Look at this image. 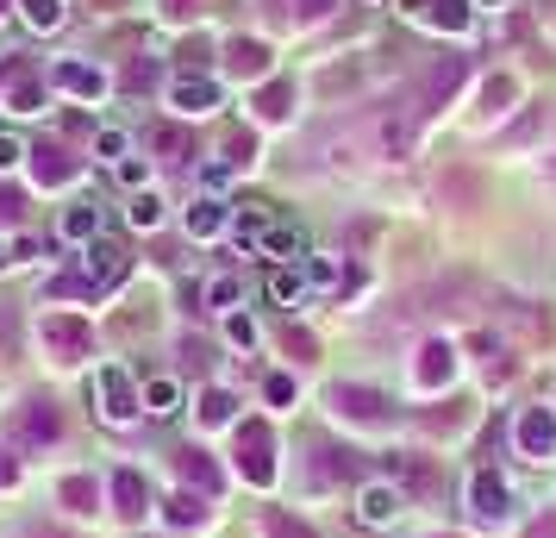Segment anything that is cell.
Here are the masks:
<instances>
[{
    "label": "cell",
    "mask_w": 556,
    "mask_h": 538,
    "mask_svg": "<svg viewBox=\"0 0 556 538\" xmlns=\"http://www.w3.org/2000/svg\"><path fill=\"white\" fill-rule=\"evenodd\" d=\"M126 270H131V263H126V251H119V245H88V251H81V263L63 276V283H56V295H88V301H106L113 288L126 283Z\"/></svg>",
    "instance_id": "obj_1"
},
{
    "label": "cell",
    "mask_w": 556,
    "mask_h": 538,
    "mask_svg": "<svg viewBox=\"0 0 556 538\" xmlns=\"http://www.w3.org/2000/svg\"><path fill=\"white\" fill-rule=\"evenodd\" d=\"M38 345L51 363H88L94 358V320L81 313H45L38 320Z\"/></svg>",
    "instance_id": "obj_2"
},
{
    "label": "cell",
    "mask_w": 556,
    "mask_h": 538,
    "mask_svg": "<svg viewBox=\"0 0 556 538\" xmlns=\"http://www.w3.org/2000/svg\"><path fill=\"white\" fill-rule=\"evenodd\" d=\"M7 438H13L20 451H45V445H63V413H56V401H45V395H26L20 408L7 413Z\"/></svg>",
    "instance_id": "obj_3"
},
{
    "label": "cell",
    "mask_w": 556,
    "mask_h": 538,
    "mask_svg": "<svg viewBox=\"0 0 556 538\" xmlns=\"http://www.w3.org/2000/svg\"><path fill=\"white\" fill-rule=\"evenodd\" d=\"M231 458H238V476H244L251 488L276 483L281 463H276V433H269V420H244V426H238V451H231Z\"/></svg>",
    "instance_id": "obj_4"
},
{
    "label": "cell",
    "mask_w": 556,
    "mask_h": 538,
    "mask_svg": "<svg viewBox=\"0 0 556 538\" xmlns=\"http://www.w3.org/2000/svg\"><path fill=\"white\" fill-rule=\"evenodd\" d=\"M88 388H94V401H101V420H106V426H131V420H138V408H144V388L131 383L119 363H101Z\"/></svg>",
    "instance_id": "obj_5"
},
{
    "label": "cell",
    "mask_w": 556,
    "mask_h": 538,
    "mask_svg": "<svg viewBox=\"0 0 556 538\" xmlns=\"http://www.w3.org/2000/svg\"><path fill=\"white\" fill-rule=\"evenodd\" d=\"M0 107L7 113H45V76L31 57H0Z\"/></svg>",
    "instance_id": "obj_6"
},
{
    "label": "cell",
    "mask_w": 556,
    "mask_h": 538,
    "mask_svg": "<svg viewBox=\"0 0 556 538\" xmlns=\"http://www.w3.org/2000/svg\"><path fill=\"white\" fill-rule=\"evenodd\" d=\"M513 451L526 463H551L556 458V408L551 401H538V408H526L519 420H513Z\"/></svg>",
    "instance_id": "obj_7"
},
{
    "label": "cell",
    "mask_w": 556,
    "mask_h": 538,
    "mask_svg": "<svg viewBox=\"0 0 556 538\" xmlns=\"http://www.w3.org/2000/svg\"><path fill=\"white\" fill-rule=\"evenodd\" d=\"M331 413L351 420V426H388V420H394V401L369 383H338L331 388Z\"/></svg>",
    "instance_id": "obj_8"
},
{
    "label": "cell",
    "mask_w": 556,
    "mask_h": 538,
    "mask_svg": "<svg viewBox=\"0 0 556 538\" xmlns=\"http://www.w3.org/2000/svg\"><path fill=\"white\" fill-rule=\"evenodd\" d=\"M469 513H476V526H506L513 520V488L494 470H476L469 476Z\"/></svg>",
    "instance_id": "obj_9"
},
{
    "label": "cell",
    "mask_w": 556,
    "mask_h": 538,
    "mask_svg": "<svg viewBox=\"0 0 556 538\" xmlns=\"http://www.w3.org/2000/svg\"><path fill=\"white\" fill-rule=\"evenodd\" d=\"M401 513H406V495L394 483H363L356 488V520H363L369 533H388Z\"/></svg>",
    "instance_id": "obj_10"
},
{
    "label": "cell",
    "mask_w": 556,
    "mask_h": 538,
    "mask_svg": "<svg viewBox=\"0 0 556 538\" xmlns=\"http://www.w3.org/2000/svg\"><path fill=\"white\" fill-rule=\"evenodd\" d=\"M113 513H119V520H131V526H138V520H151V483H144V470H131V463H119V470H113Z\"/></svg>",
    "instance_id": "obj_11"
},
{
    "label": "cell",
    "mask_w": 556,
    "mask_h": 538,
    "mask_svg": "<svg viewBox=\"0 0 556 538\" xmlns=\"http://www.w3.org/2000/svg\"><path fill=\"white\" fill-rule=\"evenodd\" d=\"M413 383L426 388V395H438V388H451V383H456V345H451V338H431V345H419Z\"/></svg>",
    "instance_id": "obj_12"
},
{
    "label": "cell",
    "mask_w": 556,
    "mask_h": 538,
    "mask_svg": "<svg viewBox=\"0 0 556 538\" xmlns=\"http://www.w3.org/2000/svg\"><path fill=\"white\" fill-rule=\"evenodd\" d=\"M306 288H319V295H356L363 270L344 263V257H306Z\"/></svg>",
    "instance_id": "obj_13"
},
{
    "label": "cell",
    "mask_w": 556,
    "mask_h": 538,
    "mask_svg": "<svg viewBox=\"0 0 556 538\" xmlns=\"http://www.w3.org/2000/svg\"><path fill=\"white\" fill-rule=\"evenodd\" d=\"M169 107H176L181 120H201V113L219 107V82L213 76H176L169 82Z\"/></svg>",
    "instance_id": "obj_14"
},
{
    "label": "cell",
    "mask_w": 556,
    "mask_h": 538,
    "mask_svg": "<svg viewBox=\"0 0 556 538\" xmlns=\"http://www.w3.org/2000/svg\"><path fill=\"white\" fill-rule=\"evenodd\" d=\"M51 82L63 88V95H76V101H101V95H106V76L94 70V63H76V57L51 63Z\"/></svg>",
    "instance_id": "obj_15"
},
{
    "label": "cell",
    "mask_w": 556,
    "mask_h": 538,
    "mask_svg": "<svg viewBox=\"0 0 556 538\" xmlns=\"http://www.w3.org/2000/svg\"><path fill=\"white\" fill-rule=\"evenodd\" d=\"M401 7L431 32H469V0H401Z\"/></svg>",
    "instance_id": "obj_16"
},
{
    "label": "cell",
    "mask_w": 556,
    "mask_h": 538,
    "mask_svg": "<svg viewBox=\"0 0 556 538\" xmlns=\"http://www.w3.org/2000/svg\"><path fill=\"white\" fill-rule=\"evenodd\" d=\"M31 176H38V188H70V182L81 176V163L63 145H38L31 151Z\"/></svg>",
    "instance_id": "obj_17"
},
{
    "label": "cell",
    "mask_w": 556,
    "mask_h": 538,
    "mask_svg": "<svg viewBox=\"0 0 556 538\" xmlns=\"http://www.w3.org/2000/svg\"><path fill=\"white\" fill-rule=\"evenodd\" d=\"M226 70L238 82H263L276 63H269V45H263V38H231L226 45Z\"/></svg>",
    "instance_id": "obj_18"
},
{
    "label": "cell",
    "mask_w": 556,
    "mask_h": 538,
    "mask_svg": "<svg viewBox=\"0 0 556 538\" xmlns=\"http://www.w3.org/2000/svg\"><path fill=\"white\" fill-rule=\"evenodd\" d=\"M456 82H463V57H444V63H431L426 82H419V113H438V101H451Z\"/></svg>",
    "instance_id": "obj_19"
},
{
    "label": "cell",
    "mask_w": 556,
    "mask_h": 538,
    "mask_svg": "<svg viewBox=\"0 0 556 538\" xmlns=\"http://www.w3.org/2000/svg\"><path fill=\"white\" fill-rule=\"evenodd\" d=\"M476 420V408L469 401H444V408H426L419 413V433H431V438H456L463 426Z\"/></svg>",
    "instance_id": "obj_20"
},
{
    "label": "cell",
    "mask_w": 556,
    "mask_h": 538,
    "mask_svg": "<svg viewBox=\"0 0 556 538\" xmlns=\"http://www.w3.org/2000/svg\"><path fill=\"white\" fill-rule=\"evenodd\" d=\"M176 470H181V483L194 488V495H206V501L219 495V470H213V458H206V451H194V445H188V451L176 458Z\"/></svg>",
    "instance_id": "obj_21"
},
{
    "label": "cell",
    "mask_w": 556,
    "mask_h": 538,
    "mask_svg": "<svg viewBox=\"0 0 556 538\" xmlns=\"http://www.w3.org/2000/svg\"><path fill=\"white\" fill-rule=\"evenodd\" d=\"M56 501H63L70 513H94V508H101V483H94L88 470H76V476H63V483H56Z\"/></svg>",
    "instance_id": "obj_22"
},
{
    "label": "cell",
    "mask_w": 556,
    "mask_h": 538,
    "mask_svg": "<svg viewBox=\"0 0 556 538\" xmlns=\"http://www.w3.org/2000/svg\"><path fill=\"white\" fill-rule=\"evenodd\" d=\"M219 232H226V201L201 195V201L188 207V238H219Z\"/></svg>",
    "instance_id": "obj_23"
},
{
    "label": "cell",
    "mask_w": 556,
    "mask_h": 538,
    "mask_svg": "<svg viewBox=\"0 0 556 538\" xmlns=\"http://www.w3.org/2000/svg\"><path fill=\"white\" fill-rule=\"evenodd\" d=\"M256 533H263V538H319V533L301 520V513H288V508H263Z\"/></svg>",
    "instance_id": "obj_24"
},
{
    "label": "cell",
    "mask_w": 556,
    "mask_h": 538,
    "mask_svg": "<svg viewBox=\"0 0 556 538\" xmlns=\"http://www.w3.org/2000/svg\"><path fill=\"white\" fill-rule=\"evenodd\" d=\"M144 413H151V420H169V413H181V383H169V376H151V383H144Z\"/></svg>",
    "instance_id": "obj_25"
},
{
    "label": "cell",
    "mask_w": 556,
    "mask_h": 538,
    "mask_svg": "<svg viewBox=\"0 0 556 538\" xmlns=\"http://www.w3.org/2000/svg\"><path fill=\"white\" fill-rule=\"evenodd\" d=\"M288 113H294V82H269V88L256 95V120L276 126V120H288Z\"/></svg>",
    "instance_id": "obj_26"
},
{
    "label": "cell",
    "mask_w": 556,
    "mask_h": 538,
    "mask_svg": "<svg viewBox=\"0 0 556 538\" xmlns=\"http://www.w3.org/2000/svg\"><path fill=\"white\" fill-rule=\"evenodd\" d=\"M94 232H101V207H94V201H81V207L63 213V238H70V245H88Z\"/></svg>",
    "instance_id": "obj_27"
},
{
    "label": "cell",
    "mask_w": 556,
    "mask_h": 538,
    "mask_svg": "<svg viewBox=\"0 0 556 538\" xmlns=\"http://www.w3.org/2000/svg\"><path fill=\"white\" fill-rule=\"evenodd\" d=\"M163 513H169V526H201V520H206V495L181 488V495H169V501H163Z\"/></svg>",
    "instance_id": "obj_28"
},
{
    "label": "cell",
    "mask_w": 556,
    "mask_h": 538,
    "mask_svg": "<svg viewBox=\"0 0 556 538\" xmlns=\"http://www.w3.org/2000/svg\"><path fill=\"white\" fill-rule=\"evenodd\" d=\"M20 20L31 32H56L63 26V0H20Z\"/></svg>",
    "instance_id": "obj_29"
},
{
    "label": "cell",
    "mask_w": 556,
    "mask_h": 538,
    "mask_svg": "<svg viewBox=\"0 0 556 538\" xmlns=\"http://www.w3.org/2000/svg\"><path fill=\"white\" fill-rule=\"evenodd\" d=\"M238 238L263 251V238H269V207L263 201H244V213H238Z\"/></svg>",
    "instance_id": "obj_30"
},
{
    "label": "cell",
    "mask_w": 556,
    "mask_h": 538,
    "mask_svg": "<svg viewBox=\"0 0 556 538\" xmlns=\"http://www.w3.org/2000/svg\"><path fill=\"white\" fill-rule=\"evenodd\" d=\"M231 413H238V395L231 388H206L201 395V426H226Z\"/></svg>",
    "instance_id": "obj_31"
},
{
    "label": "cell",
    "mask_w": 556,
    "mask_h": 538,
    "mask_svg": "<svg viewBox=\"0 0 556 538\" xmlns=\"http://www.w3.org/2000/svg\"><path fill=\"white\" fill-rule=\"evenodd\" d=\"M126 220L138 232H151V226H163V201H156L151 188H138V195H131V207H126Z\"/></svg>",
    "instance_id": "obj_32"
},
{
    "label": "cell",
    "mask_w": 556,
    "mask_h": 538,
    "mask_svg": "<svg viewBox=\"0 0 556 538\" xmlns=\"http://www.w3.org/2000/svg\"><path fill=\"white\" fill-rule=\"evenodd\" d=\"M269 295H276L281 308H294L306 295V270H276V276H269Z\"/></svg>",
    "instance_id": "obj_33"
},
{
    "label": "cell",
    "mask_w": 556,
    "mask_h": 538,
    "mask_svg": "<svg viewBox=\"0 0 556 538\" xmlns=\"http://www.w3.org/2000/svg\"><path fill=\"white\" fill-rule=\"evenodd\" d=\"M206 308H213V313L238 308V276H213V283H206Z\"/></svg>",
    "instance_id": "obj_34"
},
{
    "label": "cell",
    "mask_w": 556,
    "mask_h": 538,
    "mask_svg": "<svg viewBox=\"0 0 556 538\" xmlns=\"http://www.w3.org/2000/svg\"><path fill=\"white\" fill-rule=\"evenodd\" d=\"M156 151H163V163H181V157H194V145H188V132L163 126L156 132Z\"/></svg>",
    "instance_id": "obj_35"
},
{
    "label": "cell",
    "mask_w": 556,
    "mask_h": 538,
    "mask_svg": "<svg viewBox=\"0 0 556 538\" xmlns=\"http://www.w3.org/2000/svg\"><path fill=\"white\" fill-rule=\"evenodd\" d=\"M263 251H276V257H306V238L281 226V232H269V238H263Z\"/></svg>",
    "instance_id": "obj_36"
},
{
    "label": "cell",
    "mask_w": 556,
    "mask_h": 538,
    "mask_svg": "<svg viewBox=\"0 0 556 538\" xmlns=\"http://www.w3.org/2000/svg\"><path fill=\"white\" fill-rule=\"evenodd\" d=\"M226 338L238 345V351H251V345H256V320H251V313H226Z\"/></svg>",
    "instance_id": "obj_37"
},
{
    "label": "cell",
    "mask_w": 556,
    "mask_h": 538,
    "mask_svg": "<svg viewBox=\"0 0 556 538\" xmlns=\"http://www.w3.org/2000/svg\"><path fill=\"white\" fill-rule=\"evenodd\" d=\"M513 95H519V82H513V76H494L488 88H481V101L494 107V113H506V101H513Z\"/></svg>",
    "instance_id": "obj_38"
},
{
    "label": "cell",
    "mask_w": 556,
    "mask_h": 538,
    "mask_svg": "<svg viewBox=\"0 0 556 538\" xmlns=\"http://www.w3.org/2000/svg\"><path fill=\"white\" fill-rule=\"evenodd\" d=\"M401 476H406V488H413V495H438V488H444L426 463H401Z\"/></svg>",
    "instance_id": "obj_39"
},
{
    "label": "cell",
    "mask_w": 556,
    "mask_h": 538,
    "mask_svg": "<svg viewBox=\"0 0 556 538\" xmlns=\"http://www.w3.org/2000/svg\"><path fill=\"white\" fill-rule=\"evenodd\" d=\"M338 0H294V26H319Z\"/></svg>",
    "instance_id": "obj_40"
},
{
    "label": "cell",
    "mask_w": 556,
    "mask_h": 538,
    "mask_svg": "<svg viewBox=\"0 0 556 538\" xmlns=\"http://www.w3.org/2000/svg\"><path fill=\"white\" fill-rule=\"evenodd\" d=\"M281 351H288V358H313V351H319V345H313V338H306V333H294V326H288V333H281Z\"/></svg>",
    "instance_id": "obj_41"
},
{
    "label": "cell",
    "mask_w": 556,
    "mask_h": 538,
    "mask_svg": "<svg viewBox=\"0 0 556 538\" xmlns=\"http://www.w3.org/2000/svg\"><path fill=\"white\" fill-rule=\"evenodd\" d=\"M20 157H31V151L20 145V138H13V132H0V176H7V170H13Z\"/></svg>",
    "instance_id": "obj_42"
},
{
    "label": "cell",
    "mask_w": 556,
    "mask_h": 538,
    "mask_svg": "<svg viewBox=\"0 0 556 538\" xmlns=\"http://www.w3.org/2000/svg\"><path fill=\"white\" fill-rule=\"evenodd\" d=\"M94 151H101V157H119V163H126V132H113V126H106L101 138H94Z\"/></svg>",
    "instance_id": "obj_43"
},
{
    "label": "cell",
    "mask_w": 556,
    "mask_h": 538,
    "mask_svg": "<svg viewBox=\"0 0 556 538\" xmlns=\"http://www.w3.org/2000/svg\"><path fill=\"white\" fill-rule=\"evenodd\" d=\"M263 395H269L276 408H288V401H294V376H269V383H263Z\"/></svg>",
    "instance_id": "obj_44"
},
{
    "label": "cell",
    "mask_w": 556,
    "mask_h": 538,
    "mask_svg": "<svg viewBox=\"0 0 556 538\" xmlns=\"http://www.w3.org/2000/svg\"><path fill=\"white\" fill-rule=\"evenodd\" d=\"M20 213H26V201L13 188H0V226H20Z\"/></svg>",
    "instance_id": "obj_45"
},
{
    "label": "cell",
    "mask_w": 556,
    "mask_h": 538,
    "mask_svg": "<svg viewBox=\"0 0 556 538\" xmlns=\"http://www.w3.org/2000/svg\"><path fill=\"white\" fill-rule=\"evenodd\" d=\"M156 7H163L169 20H201V7H206V0H156Z\"/></svg>",
    "instance_id": "obj_46"
},
{
    "label": "cell",
    "mask_w": 556,
    "mask_h": 538,
    "mask_svg": "<svg viewBox=\"0 0 556 538\" xmlns=\"http://www.w3.org/2000/svg\"><path fill=\"white\" fill-rule=\"evenodd\" d=\"M526 538H556V508H544L538 520L526 526Z\"/></svg>",
    "instance_id": "obj_47"
},
{
    "label": "cell",
    "mask_w": 556,
    "mask_h": 538,
    "mask_svg": "<svg viewBox=\"0 0 556 538\" xmlns=\"http://www.w3.org/2000/svg\"><path fill=\"white\" fill-rule=\"evenodd\" d=\"M119 182H126V188H144V163H138V157H126V163H119Z\"/></svg>",
    "instance_id": "obj_48"
},
{
    "label": "cell",
    "mask_w": 556,
    "mask_h": 538,
    "mask_svg": "<svg viewBox=\"0 0 556 538\" xmlns=\"http://www.w3.org/2000/svg\"><path fill=\"white\" fill-rule=\"evenodd\" d=\"M26 538H70V533H56V526H38V533H26Z\"/></svg>",
    "instance_id": "obj_49"
},
{
    "label": "cell",
    "mask_w": 556,
    "mask_h": 538,
    "mask_svg": "<svg viewBox=\"0 0 556 538\" xmlns=\"http://www.w3.org/2000/svg\"><path fill=\"white\" fill-rule=\"evenodd\" d=\"M7 483H13V463L0 458V488H7Z\"/></svg>",
    "instance_id": "obj_50"
},
{
    "label": "cell",
    "mask_w": 556,
    "mask_h": 538,
    "mask_svg": "<svg viewBox=\"0 0 556 538\" xmlns=\"http://www.w3.org/2000/svg\"><path fill=\"white\" fill-rule=\"evenodd\" d=\"M476 7H501V0H476Z\"/></svg>",
    "instance_id": "obj_51"
},
{
    "label": "cell",
    "mask_w": 556,
    "mask_h": 538,
    "mask_svg": "<svg viewBox=\"0 0 556 538\" xmlns=\"http://www.w3.org/2000/svg\"><path fill=\"white\" fill-rule=\"evenodd\" d=\"M0 263H13V257H7V245H0Z\"/></svg>",
    "instance_id": "obj_52"
},
{
    "label": "cell",
    "mask_w": 556,
    "mask_h": 538,
    "mask_svg": "<svg viewBox=\"0 0 556 538\" xmlns=\"http://www.w3.org/2000/svg\"><path fill=\"white\" fill-rule=\"evenodd\" d=\"M0 13H7V0H0Z\"/></svg>",
    "instance_id": "obj_53"
},
{
    "label": "cell",
    "mask_w": 556,
    "mask_h": 538,
    "mask_svg": "<svg viewBox=\"0 0 556 538\" xmlns=\"http://www.w3.org/2000/svg\"><path fill=\"white\" fill-rule=\"evenodd\" d=\"M551 176H556V163H551Z\"/></svg>",
    "instance_id": "obj_54"
}]
</instances>
